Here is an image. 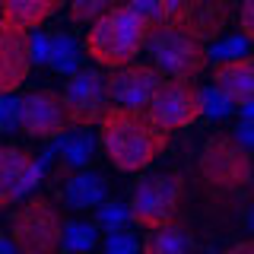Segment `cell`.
Wrapping results in <instances>:
<instances>
[{"mask_svg": "<svg viewBox=\"0 0 254 254\" xmlns=\"http://www.w3.org/2000/svg\"><path fill=\"white\" fill-rule=\"evenodd\" d=\"M99 140L118 172H143L169 149V130H162L146 111L118 105L102 115Z\"/></svg>", "mask_w": 254, "mask_h": 254, "instance_id": "1", "label": "cell"}, {"mask_svg": "<svg viewBox=\"0 0 254 254\" xmlns=\"http://www.w3.org/2000/svg\"><path fill=\"white\" fill-rule=\"evenodd\" d=\"M149 32H153V22H146L127 3H118L89 26L86 54L99 67H127V64H133L137 54L146 51Z\"/></svg>", "mask_w": 254, "mask_h": 254, "instance_id": "2", "label": "cell"}, {"mask_svg": "<svg viewBox=\"0 0 254 254\" xmlns=\"http://www.w3.org/2000/svg\"><path fill=\"white\" fill-rule=\"evenodd\" d=\"M10 242L19 254H54L64 242V216L51 197H26L10 216Z\"/></svg>", "mask_w": 254, "mask_h": 254, "instance_id": "3", "label": "cell"}, {"mask_svg": "<svg viewBox=\"0 0 254 254\" xmlns=\"http://www.w3.org/2000/svg\"><path fill=\"white\" fill-rule=\"evenodd\" d=\"M146 51L153 54V67L169 79H194L200 76L210 64L203 42H197L194 35L175 29L172 22H159L149 32Z\"/></svg>", "mask_w": 254, "mask_h": 254, "instance_id": "4", "label": "cell"}, {"mask_svg": "<svg viewBox=\"0 0 254 254\" xmlns=\"http://www.w3.org/2000/svg\"><path fill=\"white\" fill-rule=\"evenodd\" d=\"M185 200V181L175 172H159L146 175L133 185L130 194V222H137L143 229H159L175 222Z\"/></svg>", "mask_w": 254, "mask_h": 254, "instance_id": "5", "label": "cell"}, {"mask_svg": "<svg viewBox=\"0 0 254 254\" xmlns=\"http://www.w3.org/2000/svg\"><path fill=\"white\" fill-rule=\"evenodd\" d=\"M197 169L206 185L219 190H238L254 181V159L232 133H216L206 140Z\"/></svg>", "mask_w": 254, "mask_h": 254, "instance_id": "6", "label": "cell"}, {"mask_svg": "<svg viewBox=\"0 0 254 254\" xmlns=\"http://www.w3.org/2000/svg\"><path fill=\"white\" fill-rule=\"evenodd\" d=\"M73 127L70 108L64 92L58 89H35L19 99V130L29 140H58Z\"/></svg>", "mask_w": 254, "mask_h": 254, "instance_id": "7", "label": "cell"}, {"mask_svg": "<svg viewBox=\"0 0 254 254\" xmlns=\"http://www.w3.org/2000/svg\"><path fill=\"white\" fill-rule=\"evenodd\" d=\"M146 115L169 133L197 124L203 118L200 89L190 79H162L159 89L153 92V99H149V105H146Z\"/></svg>", "mask_w": 254, "mask_h": 254, "instance_id": "8", "label": "cell"}, {"mask_svg": "<svg viewBox=\"0 0 254 254\" xmlns=\"http://www.w3.org/2000/svg\"><path fill=\"white\" fill-rule=\"evenodd\" d=\"M235 0H165V22L194 35L197 42H216L232 19Z\"/></svg>", "mask_w": 254, "mask_h": 254, "instance_id": "9", "label": "cell"}, {"mask_svg": "<svg viewBox=\"0 0 254 254\" xmlns=\"http://www.w3.org/2000/svg\"><path fill=\"white\" fill-rule=\"evenodd\" d=\"M70 108V121L73 127H95L102 121V115L111 108L108 105V76H102L99 70L83 67L67 79V89H64Z\"/></svg>", "mask_w": 254, "mask_h": 254, "instance_id": "10", "label": "cell"}, {"mask_svg": "<svg viewBox=\"0 0 254 254\" xmlns=\"http://www.w3.org/2000/svg\"><path fill=\"white\" fill-rule=\"evenodd\" d=\"M42 181V159L22 146H0V210L22 203Z\"/></svg>", "mask_w": 254, "mask_h": 254, "instance_id": "11", "label": "cell"}, {"mask_svg": "<svg viewBox=\"0 0 254 254\" xmlns=\"http://www.w3.org/2000/svg\"><path fill=\"white\" fill-rule=\"evenodd\" d=\"M32 35L0 19V95H13L32 73Z\"/></svg>", "mask_w": 254, "mask_h": 254, "instance_id": "12", "label": "cell"}, {"mask_svg": "<svg viewBox=\"0 0 254 254\" xmlns=\"http://www.w3.org/2000/svg\"><path fill=\"white\" fill-rule=\"evenodd\" d=\"M162 76H159L156 67H146V64H127V67H118L115 73L108 76V99L115 102L118 108H133V111H146L153 92L159 89Z\"/></svg>", "mask_w": 254, "mask_h": 254, "instance_id": "13", "label": "cell"}, {"mask_svg": "<svg viewBox=\"0 0 254 254\" xmlns=\"http://www.w3.org/2000/svg\"><path fill=\"white\" fill-rule=\"evenodd\" d=\"M213 86L238 108L254 102V58L248 54V58L216 64L213 67Z\"/></svg>", "mask_w": 254, "mask_h": 254, "instance_id": "14", "label": "cell"}, {"mask_svg": "<svg viewBox=\"0 0 254 254\" xmlns=\"http://www.w3.org/2000/svg\"><path fill=\"white\" fill-rule=\"evenodd\" d=\"M92 149H95L92 130L89 127H76L73 133H64V137L54 140V146L45 153L42 165L51 162V156H61V175H76L92 162V156H95Z\"/></svg>", "mask_w": 254, "mask_h": 254, "instance_id": "15", "label": "cell"}, {"mask_svg": "<svg viewBox=\"0 0 254 254\" xmlns=\"http://www.w3.org/2000/svg\"><path fill=\"white\" fill-rule=\"evenodd\" d=\"M64 6V0H0V19L16 29H38Z\"/></svg>", "mask_w": 254, "mask_h": 254, "instance_id": "16", "label": "cell"}, {"mask_svg": "<svg viewBox=\"0 0 254 254\" xmlns=\"http://www.w3.org/2000/svg\"><path fill=\"white\" fill-rule=\"evenodd\" d=\"M108 197V181L95 172H76L64 185V200L73 210H92V206L105 203Z\"/></svg>", "mask_w": 254, "mask_h": 254, "instance_id": "17", "label": "cell"}, {"mask_svg": "<svg viewBox=\"0 0 254 254\" xmlns=\"http://www.w3.org/2000/svg\"><path fill=\"white\" fill-rule=\"evenodd\" d=\"M143 254H194V242L178 222L149 229L146 242H143Z\"/></svg>", "mask_w": 254, "mask_h": 254, "instance_id": "18", "label": "cell"}, {"mask_svg": "<svg viewBox=\"0 0 254 254\" xmlns=\"http://www.w3.org/2000/svg\"><path fill=\"white\" fill-rule=\"evenodd\" d=\"M83 64V51H79L76 38L67 35V32H61V35H51V58H48V67L58 70L61 76H73L76 70Z\"/></svg>", "mask_w": 254, "mask_h": 254, "instance_id": "19", "label": "cell"}, {"mask_svg": "<svg viewBox=\"0 0 254 254\" xmlns=\"http://www.w3.org/2000/svg\"><path fill=\"white\" fill-rule=\"evenodd\" d=\"M95 242H99V229H95V222H64V242L61 248L67 254H89L95 248Z\"/></svg>", "mask_w": 254, "mask_h": 254, "instance_id": "20", "label": "cell"}, {"mask_svg": "<svg viewBox=\"0 0 254 254\" xmlns=\"http://www.w3.org/2000/svg\"><path fill=\"white\" fill-rule=\"evenodd\" d=\"M127 222H130V206H127V203L105 200V203H99V210H95V226H102L105 232L127 229Z\"/></svg>", "mask_w": 254, "mask_h": 254, "instance_id": "21", "label": "cell"}, {"mask_svg": "<svg viewBox=\"0 0 254 254\" xmlns=\"http://www.w3.org/2000/svg\"><path fill=\"white\" fill-rule=\"evenodd\" d=\"M111 6H118V0H70V19L73 22H92L99 16H105Z\"/></svg>", "mask_w": 254, "mask_h": 254, "instance_id": "22", "label": "cell"}, {"mask_svg": "<svg viewBox=\"0 0 254 254\" xmlns=\"http://www.w3.org/2000/svg\"><path fill=\"white\" fill-rule=\"evenodd\" d=\"M206 54H210L216 64L235 61V58H248V38L245 35H229V38H222V42H213V48H206Z\"/></svg>", "mask_w": 254, "mask_h": 254, "instance_id": "23", "label": "cell"}, {"mask_svg": "<svg viewBox=\"0 0 254 254\" xmlns=\"http://www.w3.org/2000/svg\"><path fill=\"white\" fill-rule=\"evenodd\" d=\"M200 105H203V115H206V118H216V121H219V118H229V115L235 111V105L216 89V86L200 89Z\"/></svg>", "mask_w": 254, "mask_h": 254, "instance_id": "24", "label": "cell"}, {"mask_svg": "<svg viewBox=\"0 0 254 254\" xmlns=\"http://www.w3.org/2000/svg\"><path fill=\"white\" fill-rule=\"evenodd\" d=\"M105 254H140V238L130 229H118L105 235Z\"/></svg>", "mask_w": 254, "mask_h": 254, "instance_id": "25", "label": "cell"}, {"mask_svg": "<svg viewBox=\"0 0 254 254\" xmlns=\"http://www.w3.org/2000/svg\"><path fill=\"white\" fill-rule=\"evenodd\" d=\"M127 6H130L133 13H140L146 22H165V0H127Z\"/></svg>", "mask_w": 254, "mask_h": 254, "instance_id": "26", "label": "cell"}, {"mask_svg": "<svg viewBox=\"0 0 254 254\" xmlns=\"http://www.w3.org/2000/svg\"><path fill=\"white\" fill-rule=\"evenodd\" d=\"M19 130V99L0 95V133Z\"/></svg>", "mask_w": 254, "mask_h": 254, "instance_id": "27", "label": "cell"}, {"mask_svg": "<svg viewBox=\"0 0 254 254\" xmlns=\"http://www.w3.org/2000/svg\"><path fill=\"white\" fill-rule=\"evenodd\" d=\"M29 51H32V64H48V58H51V38L45 32H35Z\"/></svg>", "mask_w": 254, "mask_h": 254, "instance_id": "28", "label": "cell"}, {"mask_svg": "<svg viewBox=\"0 0 254 254\" xmlns=\"http://www.w3.org/2000/svg\"><path fill=\"white\" fill-rule=\"evenodd\" d=\"M238 26H242V35L254 42V0H242L238 3Z\"/></svg>", "mask_w": 254, "mask_h": 254, "instance_id": "29", "label": "cell"}, {"mask_svg": "<svg viewBox=\"0 0 254 254\" xmlns=\"http://www.w3.org/2000/svg\"><path fill=\"white\" fill-rule=\"evenodd\" d=\"M232 137H235L238 143H242V146L248 149V153H254V118H245V121L235 127V133H232Z\"/></svg>", "mask_w": 254, "mask_h": 254, "instance_id": "30", "label": "cell"}, {"mask_svg": "<svg viewBox=\"0 0 254 254\" xmlns=\"http://www.w3.org/2000/svg\"><path fill=\"white\" fill-rule=\"evenodd\" d=\"M222 254H254V238L251 242H238V245H232V248L222 251Z\"/></svg>", "mask_w": 254, "mask_h": 254, "instance_id": "31", "label": "cell"}, {"mask_svg": "<svg viewBox=\"0 0 254 254\" xmlns=\"http://www.w3.org/2000/svg\"><path fill=\"white\" fill-rule=\"evenodd\" d=\"M0 254H19V248H16L10 238H0Z\"/></svg>", "mask_w": 254, "mask_h": 254, "instance_id": "32", "label": "cell"}, {"mask_svg": "<svg viewBox=\"0 0 254 254\" xmlns=\"http://www.w3.org/2000/svg\"><path fill=\"white\" fill-rule=\"evenodd\" d=\"M242 115H245V118H254V102H248V105H242Z\"/></svg>", "mask_w": 254, "mask_h": 254, "instance_id": "33", "label": "cell"}, {"mask_svg": "<svg viewBox=\"0 0 254 254\" xmlns=\"http://www.w3.org/2000/svg\"><path fill=\"white\" fill-rule=\"evenodd\" d=\"M248 226L254 229V206H251V213H248Z\"/></svg>", "mask_w": 254, "mask_h": 254, "instance_id": "34", "label": "cell"}, {"mask_svg": "<svg viewBox=\"0 0 254 254\" xmlns=\"http://www.w3.org/2000/svg\"><path fill=\"white\" fill-rule=\"evenodd\" d=\"M54 254H58V251H54Z\"/></svg>", "mask_w": 254, "mask_h": 254, "instance_id": "35", "label": "cell"}]
</instances>
